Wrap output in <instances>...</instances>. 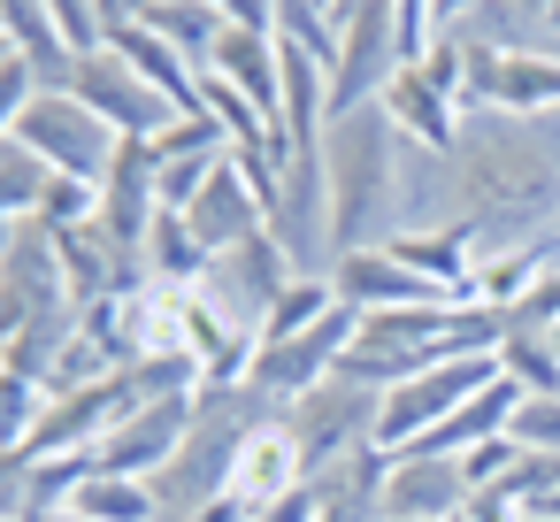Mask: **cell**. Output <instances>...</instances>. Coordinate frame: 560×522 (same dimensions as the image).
<instances>
[{
    "mask_svg": "<svg viewBox=\"0 0 560 522\" xmlns=\"http://www.w3.org/2000/svg\"><path fill=\"white\" fill-rule=\"evenodd\" d=\"M154 216H162V193H154V139H124L116 162H108V177H101V231H108L124 254H139L147 231H154Z\"/></svg>",
    "mask_w": 560,
    "mask_h": 522,
    "instance_id": "7c38bea8",
    "label": "cell"
},
{
    "mask_svg": "<svg viewBox=\"0 0 560 522\" xmlns=\"http://www.w3.org/2000/svg\"><path fill=\"white\" fill-rule=\"evenodd\" d=\"M139 262H147V277H154V285H200L215 254L200 246V231H192L177 208H162V216H154V231H147V246H139Z\"/></svg>",
    "mask_w": 560,
    "mask_h": 522,
    "instance_id": "ffe728a7",
    "label": "cell"
},
{
    "mask_svg": "<svg viewBox=\"0 0 560 522\" xmlns=\"http://www.w3.org/2000/svg\"><path fill=\"white\" fill-rule=\"evenodd\" d=\"M499 323H506V315H499ZM491 353H499V376H514L529 399L560 392V361H552V338H545V330H522V323H506Z\"/></svg>",
    "mask_w": 560,
    "mask_h": 522,
    "instance_id": "603a6c76",
    "label": "cell"
},
{
    "mask_svg": "<svg viewBox=\"0 0 560 522\" xmlns=\"http://www.w3.org/2000/svg\"><path fill=\"white\" fill-rule=\"evenodd\" d=\"M47 16H55V32H62V47H70V55L108 47V16H101V0H47Z\"/></svg>",
    "mask_w": 560,
    "mask_h": 522,
    "instance_id": "4316f807",
    "label": "cell"
},
{
    "mask_svg": "<svg viewBox=\"0 0 560 522\" xmlns=\"http://www.w3.org/2000/svg\"><path fill=\"white\" fill-rule=\"evenodd\" d=\"M353 330H361V315L338 300L323 323H307L300 338H284V346H261L254 353V369H246V384H261L277 407H292L300 392H315L323 376H338V361L353 353Z\"/></svg>",
    "mask_w": 560,
    "mask_h": 522,
    "instance_id": "ba28073f",
    "label": "cell"
},
{
    "mask_svg": "<svg viewBox=\"0 0 560 522\" xmlns=\"http://www.w3.org/2000/svg\"><path fill=\"white\" fill-rule=\"evenodd\" d=\"M499 376V353H453V361H430V369H415L407 384H392L384 392V415H376V445L384 453H407L415 438H430L468 392H483Z\"/></svg>",
    "mask_w": 560,
    "mask_h": 522,
    "instance_id": "5b68a950",
    "label": "cell"
},
{
    "mask_svg": "<svg viewBox=\"0 0 560 522\" xmlns=\"http://www.w3.org/2000/svg\"><path fill=\"white\" fill-rule=\"evenodd\" d=\"M453 185H460V223L506 231V239H545L560 223V108L552 116L460 108Z\"/></svg>",
    "mask_w": 560,
    "mask_h": 522,
    "instance_id": "6da1fadb",
    "label": "cell"
},
{
    "mask_svg": "<svg viewBox=\"0 0 560 522\" xmlns=\"http://www.w3.org/2000/svg\"><path fill=\"white\" fill-rule=\"evenodd\" d=\"M108 47H116V55H124L177 116H200V70H192L170 39H154V32H139V24H108Z\"/></svg>",
    "mask_w": 560,
    "mask_h": 522,
    "instance_id": "d6986e66",
    "label": "cell"
},
{
    "mask_svg": "<svg viewBox=\"0 0 560 522\" xmlns=\"http://www.w3.org/2000/svg\"><path fill=\"white\" fill-rule=\"evenodd\" d=\"M315 9H323V16H330V9H338V0H315Z\"/></svg>",
    "mask_w": 560,
    "mask_h": 522,
    "instance_id": "e575fe53",
    "label": "cell"
},
{
    "mask_svg": "<svg viewBox=\"0 0 560 522\" xmlns=\"http://www.w3.org/2000/svg\"><path fill=\"white\" fill-rule=\"evenodd\" d=\"M292 277H300V269H292V254L261 231V239H246V246L215 254V262H208V277L192 285V300H200V315H208L215 330H231V338L261 346V323H269V308L284 300V285H292Z\"/></svg>",
    "mask_w": 560,
    "mask_h": 522,
    "instance_id": "3957f363",
    "label": "cell"
},
{
    "mask_svg": "<svg viewBox=\"0 0 560 522\" xmlns=\"http://www.w3.org/2000/svg\"><path fill=\"white\" fill-rule=\"evenodd\" d=\"M545 254H552V262H560V223H552V231H545Z\"/></svg>",
    "mask_w": 560,
    "mask_h": 522,
    "instance_id": "836d02e7",
    "label": "cell"
},
{
    "mask_svg": "<svg viewBox=\"0 0 560 522\" xmlns=\"http://www.w3.org/2000/svg\"><path fill=\"white\" fill-rule=\"evenodd\" d=\"M323 185H330V262L384 246L399 231V131L384 108L330 116L323 131Z\"/></svg>",
    "mask_w": 560,
    "mask_h": 522,
    "instance_id": "7a4b0ae2",
    "label": "cell"
},
{
    "mask_svg": "<svg viewBox=\"0 0 560 522\" xmlns=\"http://www.w3.org/2000/svg\"><path fill=\"white\" fill-rule=\"evenodd\" d=\"M192 415H200V392H154V399H139L108 438H101V468H116V476H154V468H170L177 461V445H185V430H192Z\"/></svg>",
    "mask_w": 560,
    "mask_h": 522,
    "instance_id": "30bf717a",
    "label": "cell"
},
{
    "mask_svg": "<svg viewBox=\"0 0 560 522\" xmlns=\"http://www.w3.org/2000/svg\"><path fill=\"white\" fill-rule=\"evenodd\" d=\"M315 514H323V491H315V476H307V484H292L284 499H269L254 522H315Z\"/></svg>",
    "mask_w": 560,
    "mask_h": 522,
    "instance_id": "f546056e",
    "label": "cell"
},
{
    "mask_svg": "<svg viewBox=\"0 0 560 522\" xmlns=\"http://www.w3.org/2000/svg\"><path fill=\"white\" fill-rule=\"evenodd\" d=\"M506 438H514L522 453H560V392L522 399V407H514V422H506Z\"/></svg>",
    "mask_w": 560,
    "mask_h": 522,
    "instance_id": "484cf974",
    "label": "cell"
},
{
    "mask_svg": "<svg viewBox=\"0 0 560 522\" xmlns=\"http://www.w3.org/2000/svg\"><path fill=\"white\" fill-rule=\"evenodd\" d=\"M16 139H24L55 177H85V185H101L108 162H116V147H124L78 93H39V101L16 116Z\"/></svg>",
    "mask_w": 560,
    "mask_h": 522,
    "instance_id": "8992f818",
    "label": "cell"
},
{
    "mask_svg": "<svg viewBox=\"0 0 560 522\" xmlns=\"http://www.w3.org/2000/svg\"><path fill=\"white\" fill-rule=\"evenodd\" d=\"M39 93H47V85H39V70H32L24 55H9V62H0V139L16 131V116H24Z\"/></svg>",
    "mask_w": 560,
    "mask_h": 522,
    "instance_id": "83f0119b",
    "label": "cell"
},
{
    "mask_svg": "<svg viewBox=\"0 0 560 522\" xmlns=\"http://www.w3.org/2000/svg\"><path fill=\"white\" fill-rule=\"evenodd\" d=\"M330 285L353 315H384V308H445L453 292L430 285L422 269H407L392 246H361V254H338L330 262Z\"/></svg>",
    "mask_w": 560,
    "mask_h": 522,
    "instance_id": "8fae6325",
    "label": "cell"
},
{
    "mask_svg": "<svg viewBox=\"0 0 560 522\" xmlns=\"http://www.w3.org/2000/svg\"><path fill=\"white\" fill-rule=\"evenodd\" d=\"M62 93H78V101H85L116 139H162L170 124H185V116H177V108H170V101H162V93H154L124 55H116V47L78 55V70H70V85H62Z\"/></svg>",
    "mask_w": 560,
    "mask_h": 522,
    "instance_id": "52a82bcc",
    "label": "cell"
},
{
    "mask_svg": "<svg viewBox=\"0 0 560 522\" xmlns=\"http://www.w3.org/2000/svg\"><path fill=\"white\" fill-rule=\"evenodd\" d=\"M468 9H476V0H430V16H438V32H453V24H460Z\"/></svg>",
    "mask_w": 560,
    "mask_h": 522,
    "instance_id": "1f68e13d",
    "label": "cell"
},
{
    "mask_svg": "<svg viewBox=\"0 0 560 522\" xmlns=\"http://www.w3.org/2000/svg\"><path fill=\"white\" fill-rule=\"evenodd\" d=\"M208 70L231 78V93H246V101L261 108V124L277 131V108H284V55H277V32L223 24L215 47H208Z\"/></svg>",
    "mask_w": 560,
    "mask_h": 522,
    "instance_id": "5bb4252c",
    "label": "cell"
},
{
    "mask_svg": "<svg viewBox=\"0 0 560 522\" xmlns=\"http://www.w3.org/2000/svg\"><path fill=\"white\" fill-rule=\"evenodd\" d=\"M468 476L460 461H438V453H392V476H384V522H453L468 514Z\"/></svg>",
    "mask_w": 560,
    "mask_h": 522,
    "instance_id": "4fadbf2b",
    "label": "cell"
},
{
    "mask_svg": "<svg viewBox=\"0 0 560 522\" xmlns=\"http://www.w3.org/2000/svg\"><path fill=\"white\" fill-rule=\"evenodd\" d=\"M529 392L514 384V376H491L483 392H468L430 438H415L407 453H438V461H460V453H476V445H491V438H506V422H514V407H522Z\"/></svg>",
    "mask_w": 560,
    "mask_h": 522,
    "instance_id": "2e32d148",
    "label": "cell"
},
{
    "mask_svg": "<svg viewBox=\"0 0 560 522\" xmlns=\"http://www.w3.org/2000/svg\"><path fill=\"white\" fill-rule=\"evenodd\" d=\"M62 308H70V285H62V262H55V231L32 216L0 246V338H16L24 323L62 315Z\"/></svg>",
    "mask_w": 560,
    "mask_h": 522,
    "instance_id": "9c48e42d",
    "label": "cell"
},
{
    "mask_svg": "<svg viewBox=\"0 0 560 522\" xmlns=\"http://www.w3.org/2000/svg\"><path fill=\"white\" fill-rule=\"evenodd\" d=\"M39 223H47V231L101 223V185H85V177H55V185H47V200H39Z\"/></svg>",
    "mask_w": 560,
    "mask_h": 522,
    "instance_id": "d4e9b609",
    "label": "cell"
},
{
    "mask_svg": "<svg viewBox=\"0 0 560 522\" xmlns=\"http://www.w3.org/2000/svg\"><path fill=\"white\" fill-rule=\"evenodd\" d=\"M185 223L200 231V246L208 254H231V246H246V239H261L269 231V208H261V193L231 170V154H223V170L200 185V200L185 208Z\"/></svg>",
    "mask_w": 560,
    "mask_h": 522,
    "instance_id": "9a60e30c",
    "label": "cell"
},
{
    "mask_svg": "<svg viewBox=\"0 0 560 522\" xmlns=\"http://www.w3.org/2000/svg\"><path fill=\"white\" fill-rule=\"evenodd\" d=\"M9 55H16V47H9V39H0V62H9Z\"/></svg>",
    "mask_w": 560,
    "mask_h": 522,
    "instance_id": "d590c367",
    "label": "cell"
},
{
    "mask_svg": "<svg viewBox=\"0 0 560 522\" xmlns=\"http://www.w3.org/2000/svg\"><path fill=\"white\" fill-rule=\"evenodd\" d=\"M292 484H307V461H300L292 430H284V422L246 430V445H238V461H231V499H238L246 514H261V507L284 499Z\"/></svg>",
    "mask_w": 560,
    "mask_h": 522,
    "instance_id": "e0dca14e",
    "label": "cell"
},
{
    "mask_svg": "<svg viewBox=\"0 0 560 522\" xmlns=\"http://www.w3.org/2000/svg\"><path fill=\"white\" fill-rule=\"evenodd\" d=\"M47 185H55V170L9 131V139H0V223H32L39 200H47Z\"/></svg>",
    "mask_w": 560,
    "mask_h": 522,
    "instance_id": "7402d4cb",
    "label": "cell"
},
{
    "mask_svg": "<svg viewBox=\"0 0 560 522\" xmlns=\"http://www.w3.org/2000/svg\"><path fill=\"white\" fill-rule=\"evenodd\" d=\"M32 522H85L78 507H55V514H32Z\"/></svg>",
    "mask_w": 560,
    "mask_h": 522,
    "instance_id": "d6a6232c",
    "label": "cell"
},
{
    "mask_svg": "<svg viewBox=\"0 0 560 522\" xmlns=\"http://www.w3.org/2000/svg\"><path fill=\"white\" fill-rule=\"evenodd\" d=\"M514 438H491V445H476V453H460V476H468V491H491L506 468H514Z\"/></svg>",
    "mask_w": 560,
    "mask_h": 522,
    "instance_id": "f1b7e54d",
    "label": "cell"
},
{
    "mask_svg": "<svg viewBox=\"0 0 560 522\" xmlns=\"http://www.w3.org/2000/svg\"><path fill=\"white\" fill-rule=\"evenodd\" d=\"M192 522H254V514H246V507H238V499H231V491H223V499H208V507H200V514H192Z\"/></svg>",
    "mask_w": 560,
    "mask_h": 522,
    "instance_id": "4dcf8cb0",
    "label": "cell"
},
{
    "mask_svg": "<svg viewBox=\"0 0 560 522\" xmlns=\"http://www.w3.org/2000/svg\"><path fill=\"white\" fill-rule=\"evenodd\" d=\"M384 116H392V131L399 139H415V147H438V154H453V139H460V101L453 93H438L422 70H399L392 85H384V101H376Z\"/></svg>",
    "mask_w": 560,
    "mask_h": 522,
    "instance_id": "ac0fdd59",
    "label": "cell"
},
{
    "mask_svg": "<svg viewBox=\"0 0 560 522\" xmlns=\"http://www.w3.org/2000/svg\"><path fill=\"white\" fill-rule=\"evenodd\" d=\"M70 507H78L85 522H162L154 484H147V476H116V468H101V461H93V476L78 484Z\"/></svg>",
    "mask_w": 560,
    "mask_h": 522,
    "instance_id": "44dd1931",
    "label": "cell"
},
{
    "mask_svg": "<svg viewBox=\"0 0 560 522\" xmlns=\"http://www.w3.org/2000/svg\"><path fill=\"white\" fill-rule=\"evenodd\" d=\"M376 415H384V392H376V384H353V376L338 369V376H323L315 392H300V399L284 407V430H292L307 476H323L330 461L376 445Z\"/></svg>",
    "mask_w": 560,
    "mask_h": 522,
    "instance_id": "277c9868",
    "label": "cell"
},
{
    "mask_svg": "<svg viewBox=\"0 0 560 522\" xmlns=\"http://www.w3.org/2000/svg\"><path fill=\"white\" fill-rule=\"evenodd\" d=\"M453 522H468V514H453Z\"/></svg>",
    "mask_w": 560,
    "mask_h": 522,
    "instance_id": "8d00e7d4",
    "label": "cell"
},
{
    "mask_svg": "<svg viewBox=\"0 0 560 522\" xmlns=\"http://www.w3.org/2000/svg\"><path fill=\"white\" fill-rule=\"evenodd\" d=\"M338 308V285L330 277H292L284 285V300L269 308V323H261V346H284V338H300L307 323H323Z\"/></svg>",
    "mask_w": 560,
    "mask_h": 522,
    "instance_id": "cb8c5ba5",
    "label": "cell"
}]
</instances>
